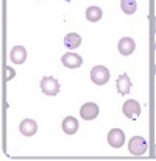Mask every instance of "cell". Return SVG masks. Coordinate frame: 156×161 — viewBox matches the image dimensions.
Returning <instances> with one entry per match:
<instances>
[{
  "mask_svg": "<svg viewBox=\"0 0 156 161\" xmlns=\"http://www.w3.org/2000/svg\"><path fill=\"white\" fill-rule=\"evenodd\" d=\"M147 149H148V142H147V139L142 138V136H134V138H131L130 142H128V150H130L131 155H136V157L144 155V153L147 152Z\"/></svg>",
  "mask_w": 156,
  "mask_h": 161,
  "instance_id": "1",
  "label": "cell"
},
{
  "mask_svg": "<svg viewBox=\"0 0 156 161\" xmlns=\"http://www.w3.org/2000/svg\"><path fill=\"white\" fill-rule=\"evenodd\" d=\"M41 91L46 96H56L59 92V81L52 75L44 77L41 80Z\"/></svg>",
  "mask_w": 156,
  "mask_h": 161,
  "instance_id": "2",
  "label": "cell"
},
{
  "mask_svg": "<svg viewBox=\"0 0 156 161\" xmlns=\"http://www.w3.org/2000/svg\"><path fill=\"white\" fill-rule=\"evenodd\" d=\"M91 80L99 85V86H103L109 81V70L105 67V66H95L92 67L91 70Z\"/></svg>",
  "mask_w": 156,
  "mask_h": 161,
  "instance_id": "3",
  "label": "cell"
},
{
  "mask_svg": "<svg viewBox=\"0 0 156 161\" xmlns=\"http://www.w3.org/2000/svg\"><path fill=\"white\" fill-rule=\"evenodd\" d=\"M122 111H123V114H125L128 119L134 120V119H137V117L141 116V105H139L137 100L130 99V100H126V102L123 103Z\"/></svg>",
  "mask_w": 156,
  "mask_h": 161,
  "instance_id": "4",
  "label": "cell"
},
{
  "mask_svg": "<svg viewBox=\"0 0 156 161\" xmlns=\"http://www.w3.org/2000/svg\"><path fill=\"white\" fill-rule=\"evenodd\" d=\"M108 142L111 147L114 149H120L125 142V133L120 130V128H112L109 133H108Z\"/></svg>",
  "mask_w": 156,
  "mask_h": 161,
  "instance_id": "5",
  "label": "cell"
},
{
  "mask_svg": "<svg viewBox=\"0 0 156 161\" xmlns=\"http://www.w3.org/2000/svg\"><path fill=\"white\" fill-rule=\"evenodd\" d=\"M61 63H62L66 67H69V69H77V67H80V66L83 64V58H81L78 53L67 52V53L62 55Z\"/></svg>",
  "mask_w": 156,
  "mask_h": 161,
  "instance_id": "6",
  "label": "cell"
},
{
  "mask_svg": "<svg viewBox=\"0 0 156 161\" xmlns=\"http://www.w3.org/2000/svg\"><path fill=\"white\" fill-rule=\"evenodd\" d=\"M80 116L84 120H94L99 116V107L94 102H88L80 108Z\"/></svg>",
  "mask_w": 156,
  "mask_h": 161,
  "instance_id": "7",
  "label": "cell"
},
{
  "mask_svg": "<svg viewBox=\"0 0 156 161\" xmlns=\"http://www.w3.org/2000/svg\"><path fill=\"white\" fill-rule=\"evenodd\" d=\"M9 59L14 64H24L27 59V50L22 46H14L9 52Z\"/></svg>",
  "mask_w": 156,
  "mask_h": 161,
  "instance_id": "8",
  "label": "cell"
},
{
  "mask_svg": "<svg viewBox=\"0 0 156 161\" xmlns=\"http://www.w3.org/2000/svg\"><path fill=\"white\" fill-rule=\"evenodd\" d=\"M19 130L24 136H33L38 131V124L33 119H24L19 125Z\"/></svg>",
  "mask_w": 156,
  "mask_h": 161,
  "instance_id": "9",
  "label": "cell"
},
{
  "mask_svg": "<svg viewBox=\"0 0 156 161\" xmlns=\"http://www.w3.org/2000/svg\"><path fill=\"white\" fill-rule=\"evenodd\" d=\"M119 52L123 55V56H128V55H131L134 52V49H136V44H134V41H133V38H122L120 41H119Z\"/></svg>",
  "mask_w": 156,
  "mask_h": 161,
  "instance_id": "10",
  "label": "cell"
},
{
  "mask_svg": "<svg viewBox=\"0 0 156 161\" xmlns=\"http://www.w3.org/2000/svg\"><path fill=\"white\" fill-rule=\"evenodd\" d=\"M116 86H117V91H119V94H122V96L128 94V92L131 91V80H130V77H128L126 74H122V75H119Z\"/></svg>",
  "mask_w": 156,
  "mask_h": 161,
  "instance_id": "11",
  "label": "cell"
},
{
  "mask_svg": "<svg viewBox=\"0 0 156 161\" xmlns=\"http://www.w3.org/2000/svg\"><path fill=\"white\" fill-rule=\"evenodd\" d=\"M78 127H80V124H78V120L73 116L64 117V120H62V130H64L66 135H75L78 131Z\"/></svg>",
  "mask_w": 156,
  "mask_h": 161,
  "instance_id": "12",
  "label": "cell"
},
{
  "mask_svg": "<svg viewBox=\"0 0 156 161\" xmlns=\"http://www.w3.org/2000/svg\"><path fill=\"white\" fill-rule=\"evenodd\" d=\"M80 44H81V36H80L78 33H69V35H66V38H64V46H66L67 49L73 50V49L80 47Z\"/></svg>",
  "mask_w": 156,
  "mask_h": 161,
  "instance_id": "13",
  "label": "cell"
},
{
  "mask_svg": "<svg viewBox=\"0 0 156 161\" xmlns=\"http://www.w3.org/2000/svg\"><path fill=\"white\" fill-rule=\"evenodd\" d=\"M102 17H103L102 8H99V6H89V8L86 9V19H88V20H91V22H99Z\"/></svg>",
  "mask_w": 156,
  "mask_h": 161,
  "instance_id": "14",
  "label": "cell"
},
{
  "mask_svg": "<svg viewBox=\"0 0 156 161\" xmlns=\"http://www.w3.org/2000/svg\"><path fill=\"white\" fill-rule=\"evenodd\" d=\"M120 8H122V11L125 14H134L137 5H136V0H122L120 2Z\"/></svg>",
  "mask_w": 156,
  "mask_h": 161,
  "instance_id": "15",
  "label": "cell"
},
{
  "mask_svg": "<svg viewBox=\"0 0 156 161\" xmlns=\"http://www.w3.org/2000/svg\"><path fill=\"white\" fill-rule=\"evenodd\" d=\"M14 75H16L14 69H13V67H9V66H6V69H5V78H6V81L13 80V78H14Z\"/></svg>",
  "mask_w": 156,
  "mask_h": 161,
  "instance_id": "16",
  "label": "cell"
},
{
  "mask_svg": "<svg viewBox=\"0 0 156 161\" xmlns=\"http://www.w3.org/2000/svg\"><path fill=\"white\" fill-rule=\"evenodd\" d=\"M153 30H155V33H156V17H155V20H153Z\"/></svg>",
  "mask_w": 156,
  "mask_h": 161,
  "instance_id": "17",
  "label": "cell"
},
{
  "mask_svg": "<svg viewBox=\"0 0 156 161\" xmlns=\"http://www.w3.org/2000/svg\"><path fill=\"white\" fill-rule=\"evenodd\" d=\"M155 75H156V66H155Z\"/></svg>",
  "mask_w": 156,
  "mask_h": 161,
  "instance_id": "18",
  "label": "cell"
},
{
  "mask_svg": "<svg viewBox=\"0 0 156 161\" xmlns=\"http://www.w3.org/2000/svg\"><path fill=\"white\" fill-rule=\"evenodd\" d=\"M155 50H156V42H155Z\"/></svg>",
  "mask_w": 156,
  "mask_h": 161,
  "instance_id": "19",
  "label": "cell"
}]
</instances>
